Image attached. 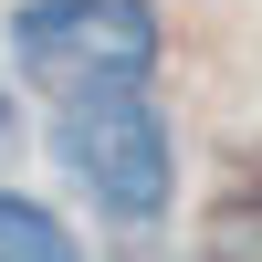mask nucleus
Segmentation results:
<instances>
[{
    "label": "nucleus",
    "mask_w": 262,
    "mask_h": 262,
    "mask_svg": "<svg viewBox=\"0 0 262 262\" xmlns=\"http://www.w3.org/2000/svg\"><path fill=\"white\" fill-rule=\"evenodd\" d=\"M53 105H63L53 116V158H63V179H74L105 221L147 231L179 200V137H168V116L147 105V84H126V95H53Z\"/></svg>",
    "instance_id": "f257e3e1"
},
{
    "label": "nucleus",
    "mask_w": 262,
    "mask_h": 262,
    "mask_svg": "<svg viewBox=\"0 0 262 262\" xmlns=\"http://www.w3.org/2000/svg\"><path fill=\"white\" fill-rule=\"evenodd\" d=\"M0 42L42 95H126L168 53L158 0H21L0 21Z\"/></svg>",
    "instance_id": "f03ea898"
},
{
    "label": "nucleus",
    "mask_w": 262,
    "mask_h": 262,
    "mask_svg": "<svg viewBox=\"0 0 262 262\" xmlns=\"http://www.w3.org/2000/svg\"><path fill=\"white\" fill-rule=\"evenodd\" d=\"M0 262H84V252H74V231H63L42 200L0 189Z\"/></svg>",
    "instance_id": "7ed1b4c3"
},
{
    "label": "nucleus",
    "mask_w": 262,
    "mask_h": 262,
    "mask_svg": "<svg viewBox=\"0 0 262 262\" xmlns=\"http://www.w3.org/2000/svg\"><path fill=\"white\" fill-rule=\"evenodd\" d=\"M200 262H262V158H252V179L221 200V221H210Z\"/></svg>",
    "instance_id": "20e7f679"
},
{
    "label": "nucleus",
    "mask_w": 262,
    "mask_h": 262,
    "mask_svg": "<svg viewBox=\"0 0 262 262\" xmlns=\"http://www.w3.org/2000/svg\"><path fill=\"white\" fill-rule=\"evenodd\" d=\"M11 137H21V116H11V84H0V158H11Z\"/></svg>",
    "instance_id": "39448f33"
}]
</instances>
